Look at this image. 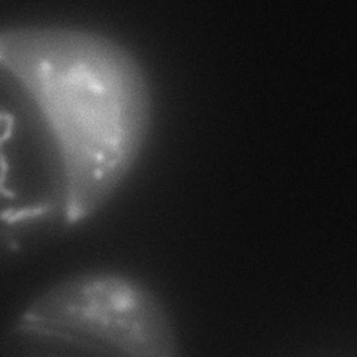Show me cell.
Returning <instances> with one entry per match:
<instances>
[{
	"label": "cell",
	"instance_id": "obj_1",
	"mask_svg": "<svg viewBox=\"0 0 357 357\" xmlns=\"http://www.w3.org/2000/svg\"><path fill=\"white\" fill-rule=\"evenodd\" d=\"M0 64L39 113L82 223L124 183L148 138L152 98L141 64L103 33L60 25L0 31Z\"/></svg>",
	"mask_w": 357,
	"mask_h": 357
},
{
	"label": "cell",
	"instance_id": "obj_2",
	"mask_svg": "<svg viewBox=\"0 0 357 357\" xmlns=\"http://www.w3.org/2000/svg\"><path fill=\"white\" fill-rule=\"evenodd\" d=\"M0 357H180L153 290L117 271H85L42 290L0 340Z\"/></svg>",
	"mask_w": 357,
	"mask_h": 357
},
{
	"label": "cell",
	"instance_id": "obj_3",
	"mask_svg": "<svg viewBox=\"0 0 357 357\" xmlns=\"http://www.w3.org/2000/svg\"><path fill=\"white\" fill-rule=\"evenodd\" d=\"M71 226L53 141L24 88L0 64V255Z\"/></svg>",
	"mask_w": 357,
	"mask_h": 357
}]
</instances>
